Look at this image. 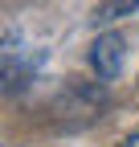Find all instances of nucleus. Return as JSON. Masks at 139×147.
<instances>
[{
    "label": "nucleus",
    "instance_id": "1",
    "mask_svg": "<svg viewBox=\"0 0 139 147\" xmlns=\"http://www.w3.org/2000/svg\"><path fill=\"white\" fill-rule=\"evenodd\" d=\"M123 61H127V37L123 33H98L94 45H90V69L98 74V82H115L123 74Z\"/></svg>",
    "mask_w": 139,
    "mask_h": 147
},
{
    "label": "nucleus",
    "instance_id": "2",
    "mask_svg": "<svg viewBox=\"0 0 139 147\" xmlns=\"http://www.w3.org/2000/svg\"><path fill=\"white\" fill-rule=\"evenodd\" d=\"M41 61H45V53H37V57H33V53H29V57H21V49L8 53V57H4V69H0L4 94H8V98H16V94H21V90H25L33 78H37V65H41Z\"/></svg>",
    "mask_w": 139,
    "mask_h": 147
},
{
    "label": "nucleus",
    "instance_id": "3",
    "mask_svg": "<svg viewBox=\"0 0 139 147\" xmlns=\"http://www.w3.org/2000/svg\"><path fill=\"white\" fill-rule=\"evenodd\" d=\"M131 12H139V0H102V4L94 8V29L98 25H115V21H123V16H131Z\"/></svg>",
    "mask_w": 139,
    "mask_h": 147
},
{
    "label": "nucleus",
    "instance_id": "4",
    "mask_svg": "<svg viewBox=\"0 0 139 147\" xmlns=\"http://www.w3.org/2000/svg\"><path fill=\"white\" fill-rule=\"evenodd\" d=\"M119 147H139V131H135V135H127L123 143H119Z\"/></svg>",
    "mask_w": 139,
    "mask_h": 147
}]
</instances>
